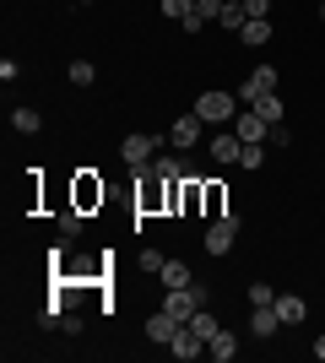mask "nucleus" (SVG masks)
Here are the masks:
<instances>
[{
    "instance_id": "nucleus-33",
    "label": "nucleus",
    "mask_w": 325,
    "mask_h": 363,
    "mask_svg": "<svg viewBox=\"0 0 325 363\" xmlns=\"http://www.w3.org/2000/svg\"><path fill=\"white\" fill-rule=\"evenodd\" d=\"M320 16H325V6H320Z\"/></svg>"
},
{
    "instance_id": "nucleus-22",
    "label": "nucleus",
    "mask_w": 325,
    "mask_h": 363,
    "mask_svg": "<svg viewBox=\"0 0 325 363\" xmlns=\"http://www.w3.org/2000/svg\"><path fill=\"white\" fill-rule=\"evenodd\" d=\"M81 217H87V212H76V206H65V212H60V233H65V239H76V233H81Z\"/></svg>"
},
{
    "instance_id": "nucleus-4",
    "label": "nucleus",
    "mask_w": 325,
    "mask_h": 363,
    "mask_svg": "<svg viewBox=\"0 0 325 363\" xmlns=\"http://www.w3.org/2000/svg\"><path fill=\"white\" fill-rule=\"evenodd\" d=\"M233 244H239V217H233V212L212 217V228H206V250H212V255H228Z\"/></svg>"
},
{
    "instance_id": "nucleus-10",
    "label": "nucleus",
    "mask_w": 325,
    "mask_h": 363,
    "mask_svg": "<svg viewBox=\"0 0 325 363\" xmlns=\"http://www.w3.org/2000/svg\"><path fill=\"white\" fill-rule=\"evenodd\" d=\"M93 206H103V179L76 174V212H93Z\"/></svg>"
},
{
    "instance_id": "nucleus-15",
    "label": "nucleus",
    "mask_w": 325,
    "mask_h": 363,
    "mask_svg": "<svg viewBox=\"0 0 325 363\" xmlns=\"http://www.w3.org/2000/svg\"><path fill=\"white\" fill-rule=\"evenodd\" d=\"M206 352H212L217 363H233V352H239V336H233V331H217L212 342H206Z\"/></svg>"
},
{
    "instance_id": "nucleus-31",
    "label": "nucleus",
    "mask_w": 325,
    "mask_h": 363,
    "mask_svg": "<svg viewBox=\"0 0 325 363\" xmlns=\"http://www.w3.org/2000/svg\"><path fill=\"white\" fill-rule=\"evenodd\" d=\"M244 11L249 16H271V0H244Z\"/></svg>"
},
{
    "instance_id": "nucleus-8",
    "label": "nucleus",
    "mask_w": 325,
    "mask_h": 363,
    "mask_svg": "<svg viewBox=\"0 0 325 363\" xmlns=\"http://www.w3.org/2000/svg\"><path fill=\"white\" fill-rule=\"evenodd\" d=\"M233 130H239V141H266L271 136V125H266L255 108H239V114H233Z\"/></svg>"
},
{
    "instance_id": "nucleus-20",
    "label": "nucleus",
    "mask_w": 325,
    "mask_h": 363,
    "mask_svg": "<svg viewBox=\"0 0 325 363\" xmlns=\"http://www.w3.org/2000/svg\"><path fill=\"white\" fill-rule=\"evenodd\" d=\"M217 22H222V28H228V33H244V22H249L244 0H228V6H222V16H217Z\"/></svg>"
},
{
    "instance_id": "nucleus-6",
    "label": "nucleus",
    "mask_w": 325,
    "mask_h": 363,
    "mask_svg": "<svg viewBox=\"0 0 325 363\" xmlns=\"http://www.w3.org/2000/svg\"><path fill=\"white\" fill-rule=\"evenodd\" d=\"M261 92H277V71H271V65H255V71H249V82L239 87V104H255Z\"/></svg>"
},
{
    "instance_id": "nucleus-7",
    "label": "nucleus",
    "mask_w": 325,
    "mask_h": 363,
    "mask_svg": "<svg viewBox=\"0 0 325 363\" xmlns=\"http://www.w3.org/2000/svg\"><path fill=\"white\" fill-rule=\"evenodd\" d=\"M201 130H206V120H201V114H179V120H173V130H169V141L190 152L195 141H201Z\"/></svg>"
},
{
    "instance_id": "nucleus-14",
    "label": "nucleus",
    "mask_w": 325,
    "mask_h": 363,
    "mask_svg": "<svg viewBox=\"0 0 325 363\" xmlns=\"http://www.w3.org/2000/svg\"><path fill=\"white\" fill-rule=\"evenodd\" d=\"M277 315H282V325H304V315H309V303L298 298V293H277Z\"/></svg>"
},
{
    "instance_id": "nucleus-3",
    "label": "nucleus",
    "mask_w": 325,
    "mask_h": 363,
    "mask_svg": "<svg viewBox=\"0 0 325 363\" xmlns=\"http://www.w3.org/2000/svg\"><path fill=\"white\" fill-rule=\"evenodd\" d=\"M141 174H147V179H141V190H136V206L141 212H157V206H173V179H169V190H163V174H157V168H141Z\"/></svg>"
},
{
    "instance_id": "nucleus-16",
    "label": "nucleus",
    "mask_w": 325,
    "mask_h": 363,
    "mask_svg": "<svg viewBox=\"0 0 325 363\" xmlns=\"http://www.w3.org/2000/svg\"><path fill=\"white\" fill-rule=\"evenodd\" d=\"M239 38H244L249 49H261L266 38H271V16H249V22H244V33H239Z\"/></svg>"
},
{
    "instance_id": "nucleus-17",
    "label": "nucleus",
    "mask_w": 325,
    "mask_h": 363,
    "mask_svg": "<svg viewBox=\"0 0 325 363\" xmlns=\"http://www.w3.org/2000/svg\"><path fill=\"white\" fill-rule=\"evenodd\" d=\"M157 277H163V288H190V266H185V260H163V272H157Z\"/></svg>"
},
{
    "instance_id": "nucleus-5",
    "label": "nucleus",
    "mask_w": 325,
    "mask_h": 363,
    "mask_svg": "<svg viewBox=\"0 0 325 363\" xmlns=\"http://www.w3.org/2000/svg\"><path fill=\"white\" fill-rule=\"evenodd\" d=\"M120 157H125L130 168H147V163L157 157V141H152V136H125V141H120Z\"/></svg>"
},
{
    "instance_id": "nucleus-18",
    "label": "nucleus",
    "mask_w": 325,
    "mask_h": 363,
    "mask_svg": "<svg viewBox=\"0 0 325 363\" xmlns=\"http://www.w3.org/2000/svg\"><path fill=\"white\" fill-rule=\"evenodd\" d=\"M249 108H255L266 125H282V98H277V92H261V98H255Z\"/></svg>"
},
{
    "instance_id": "nucleus-30",
    "label": "nucleus",
    "mask_w": 325,
    "mask_h": 363,
    "mask_svg": "<svg viewBox=\"0 0 325 363\" xmlns=\"http://www.w3.org/2000/svg\"><path fill=\"white\" fill-rule=\"evenodd\" d=\"M152 168H157V174H163V179H179V163H173V157H157Z\"/></svg>"
},
{
    "instance_id": "nucleus-19",
    "label": "nucleus",
    "mask_w": 325,
    "mask_h": 363,
    "mask_svg": "<svg viewBox=\"0 0 325 363\" xmlns=\"http://www.w3.org/2000/svg\"><path fill=\"white\" fill-rule=\"evenodd\" d=\"M185 325H190V331H195V336H201V342H212V336L222 331V325H217V315H212V309H195V315H190Z\"/></svg>"
},
{
    "instance_id": "nucleus-29",
    "label": "nucleus",
    "mask_w": 325,
    "mask_h": 363,
    "mask_svg": "<svg viewBox=\"0 0 325 363\" xmlns=\"http://www.w3.org/2000/svg\"><path fill=\"white\" fill-rule=\"evenodd\" d=\"M249 303H277V293L266 288V282H249Z\"/></svg>"
},
{
    "instance_id": "nucleus-21",
    "label": "nucleus",
    "mask_w": 325,
    "mask_h": 363,
    "mask_svg": "<svg viewBox=\"0 0 325 363\" xmlns=\"http://www.w3.org/2000/svg\"><path fill=\"white\" fill-rule=\"evenodd\" d=\"M11 130H16V136H38V108H16Z\"/></svg>"
},
{
    "instance_id": "nucleus-2",
    "label": "nucleus",
    "mask_w": 325,
    "mask_h": 363,
    "mask_svg": "<svg viewBox=\"0 0 325 363\" xmlns=\"http://www.w3.org/2000/svg\"><path fill=\"white\" fill-rule=\"evenodd\" d=\"M206 298H212V293H206L201 282H190V288H173L169 298H163V309H169L173 320H190L195 309H206Z\"/></svg>"
},
{
    "instance_id": "nucleus-23",
    "label": "nucleus",
    "mask_w": 325,
    "mask_h": 363,
    "mask_svg": "<svg viewBox=\"0 0 325 363\" xmlns=\"http://www.w3.org/2000/svg\"><path fill=\"white\" fill-rule=\"evenodd\" d=\"M190 11H195V0H163V16H173V22H185Z\"/></svg>"
},
{
    "instance_id": "nucleus-1",
    "label": "nucleus",
    "mask_w": 325,
    "mask_h": 363,
    "mask_svg": "<svg viewBox=\"0 0 325 363\" xmlns=\"http://www.w3.org/2000/svg\"><path fill=\"white\" fill-rule=\"evenodd\" d=\"M195 114H201L206 125H233V114H239V92H222V87H206L201 98H195Z\"/></svg>"
},
{
    "instance_id": "nucleus-25",
    "label": "nucleus",
    "mask_w": 325,
    "mask_h": 363,
    "mask_svg": "<svg viewBox=\"0 0 325 363\" xmlns=\"http://www.w3.org/2000/svg\"><path fill=\"white\" fill-rule=\"evenodd\" d=\"M244 168H261L266 163V152H261V141H244V157H239Z\"/></svg>"
},
{
    "instance_id": "nucleus-11",
    "label": "nucleus",
    "mask_w": 325,
    "mask_h": 363,
    "mask_svg": "<svg viewBox=\"0 0 325 363\" xmlns=\"http://www.w3.org/2000/svg\"><path fill=\"white\" fill-rule=\"evenodd\" d=\"M277 325H282L277 303H255V309H249V331H255V336H271Z\"/></svg>"
},
{
    "instance_id": "nucleus-28",
    "label": "nucleus",
    "mask_w": 325,
    "mask_h": 363,
    "mask_svg": "<svg viewBox=\"0 0 325 363\" xmlns=\"http://www.w3.org/2000/svg\"><path fill=\"white\" fill-rule=\"evenodd\" d=\"M222 6H228V0H195V11H201L206 22H217V16H222Z\"/></svg>"
},
{
    "instance_id": "nucleus-13",
    "label": "nucleus",
    "mask_w": 325,
    "mask_h": 363,
    "mask_svg": "<svg viewBox=\"0 0 325 363\" xmlns=\"http://www.w3.org/2000/svg\"><path fill=\"white\" fill-rule=\"evenodd\" d=\"M212 157H217V163H239V157H244V141H239V130H222V136L212 141Z\"/></svg>"
},
{
    "instance_id": "nucleus-24",
    "label": "nucleus",
    "mask_w": 325,
    "mask_h": 363,
    "mask_svg": "<svg viewBox=\"0 0 325 363\" xmlns=\"http://www.w3.org/2000/svg\"><path fill=\"white\" fill-rule=\"evenodd\" d=\"M93 65H87V60H76V65H71V82H76V87H93Z\"/></svg>"
},
{
    "instance_id": "nucleus-9",
    "label": "nucleus",
    "mask_w": 325,
    "mask_h": 363,
    "mask_svg": "<svg viewBox=\"0 0 325 363\" xmlns=\"http://www.w3.org/2000/svg\"><path fill=\"white\" fill-rule=\"evenodd\" d=\"M169 352H173L179 363H190V358H201V352H206V342L190 331V325H179V331H173V342H169Z\"/></svg>"
},
{
    "instance_id": "nucleus-26",
    "label": "nucleus",
    "mask_w": 325,
    "mask_h": 363,
    "mask_svg": "<svg viewBox=\"0 0 325 363\" xmlns=\"http://www.w3.org/2000/svg\"><path fill=\"white\" fill-rule=\"evenodd\" d=\"M163 260H169L163 250H141V272H163Z\"/></svg>"
},
{
    "instance_id": "nucleus-12",
    "label": "nucleus",
    "mask_w": 325,
    "mask_h": 363,
    "mask_svg": "<svg viewBox=\"0 0 325 363\" xmlns=\"http://www.w3.org/2000/svg\"><path fill=\"white\" fill-rule=\"evenodd\" d=\"M179 325H185V320H173L169 309H157V315L147 320V336H152V342H163V347H169V342H173V331H179Z\"/></svg>"
},
{
    "instance_id": "nucleus-27",
    "label": "nucleus",
    "mask_w": 325,
    "mask_h": 363,
    "mask_svg": "<svg viewBox=\"0 0 325 363\" xmlns=\"http://www.w3.org/2000/svg\"><path fill=\"white\" fill-rule=\"evenodd\" d=\"M206 212H212V217H222V212H228V206H222V190H217V184H206Z\"/></svg>"
},
{
    "instance_id": "nucleus-32",
    "label": "nucleus",
    "mask_w": 325,
    "mask_h": 363,
    "mask_svg": "<svg viewBox=\"0 0 325 363\" xmlns=\"http://www.w3.org/2000/svg\"><path fill=\"white\" fill-rule=\"evenodd\" d=\"M314 358H320V363H325V336H314Z\"/></svg>"
}]
</instances>
